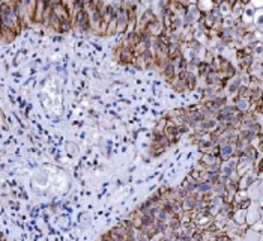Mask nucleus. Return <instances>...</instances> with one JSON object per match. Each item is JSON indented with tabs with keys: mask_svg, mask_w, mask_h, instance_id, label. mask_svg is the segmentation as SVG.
<instances>
[{
	"mask_svg": "<svg viewBox=\"0 0 263 241\" xmlns=\"http://www.w3.org/2000/svg\"><path fill=\"white\" fill-rule=\"evenodd\" d=\"M107 26H108V27H107V30H105V35L111 36V35H114V33L117 32V21H116V15L110 20V23H108Z\"/></svg>",
	"mask_w": 263,
	"mask_h": 241,
	"instance_id": "nucleus-3",
	"label": "nucleus"
},
{
	"mask_svg": "<svg viewBox=\"0 0 263 241\" xmlns=\"http://www.w3.org/2000/svg\"><path fill=\"white\" fill-rule=\"evenodd\" d=\"M75 24H77V27H80L83 30L90 29V26H89V15L84 9H80L77 12V15H75Z\"/></svg>",
	"mask_w": 263,
	"mask_h": 241,
	"instance_id": "nucleus-1",
	"label": "nucleus"
},
{
	"mask_svg": "<svg viewBox=\"0 0 263 241\" xmlns=\"http://www.w3.org/2000/svg\"><path fill=\"white\" fill-rule=\"evenodd\" d=\"M162 73H164V75L167 77V80H170L173 75H175V70H173V63H169L164 70H162Z\"/></svg>",
	"mask_w": 263,
	"mask_h": 241,
	"instance_id": "nucleus-4",
	"label": "nucleus"
},
{
	"mask_svg": "<svg viewBox=\"0 0 263 241\" xmlns=\"http://www.w3.org/2000/svg\"><path fill=\"white\" fill-rule=\"evenodd\" d=\"M198 70H200V74L202 75L208 74V73H206V71H208V65H206V63H200V65H198Z\"/></svg>",
	"mask_w": 263,
	"mask_h": 241,
	"instance_id": "nucleus-5",
	"label": "nucleus"
},
{
	"mask_svg": "<svg viewBox=\"0 0 263 241\" xmlns=\"http://www.w3.org/2000/svg\"><path fill=\"white\" fill-rule=\"evenodd\" d=\"M215 241H228V237L227 235H220V237H217Z\"/></svg>",
	"mask_w": 263,
	"mask_h": 241,
	"instance_id": "nucleus-6",
	"label": "nucleus"
},
{
	"mask_svg": "<svg viewBox=\"0 0 263 241\" xmlns=\"http://www.w3.org/2000/svg\"><path fill=\"white\" fill-rule=\"evenodd\" d=\"M45 5L44 2H36V9H35V18L33 21H39L42 23V17H44V11H45Z\"/></svg>",
	"mask_w": 263,
	"mask_h": 241,
	"instance_id": "nucleus-2",
	"label": "nucleus"
}]
</instances>
